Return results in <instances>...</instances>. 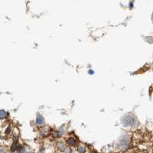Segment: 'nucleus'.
<instances>
[{
  "label": "nucleus",
  "instance_id": "f03ea898",
  "mask_svg": "<svg viewBox=\"0 0 153 153\" xmlns=\"http://www.w3.org/2000/svg\"><path fill=\"white\" fill-rule=\"evenodd\" d=\"M152 23H153V15H152Z\"/></svg>",
  "mask_w": 153,
  "mask_h": 153
},
{
  "label": "nucleus",
  "instance_id": "f257e3e1",
  "mask_svg": "<svg viewBox=\"0 0 153 153\" xmlns=\"http://www.w3.org/2000/svg\"><path fill=\"white\" fill-rule=\"evenodd\" d=\"M68 142L71 146H74V139H69L68 140Z\"/></svg>",
  "mask_w": 153,
  "mask_h": 153
}]
</instances>
